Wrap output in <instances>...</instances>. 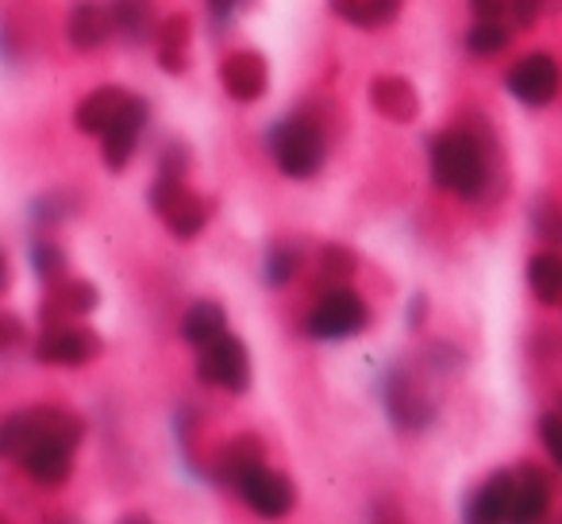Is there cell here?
<instances>
[{"mask_svg": "<svg viewBox=\"0 0 562 524\" xmlns=\"http://www.w3.org/2000/svg\"><path fill=\"white\" fill-rule=\"evenodd\" d=\"M428 163L436 186L462 197V201H477L482 189L490 186L485 150L470 132H439L428 147Z\"/></svg>", "mask_w": 562, "mask_h": 524, "instance_id": "6da1fadb", "label": "cell"}, {"mask_svg": "<svg viewBox=\"0 0 562 524\" xmlns=\"http://www.w3.org/2000/svg\"><path fill=\"white\" fill-rule=\"evenodd\" d=\"M43 439H58V444L78 451V444L86 439V421L74 416L70 409L35 405L20 409V413H12L9 421L0 424V455H9V459H24Z\"/></svg>", "mask_w": 562, "mask_h": 524, "instance_id": "7a4b0ae2", "label": "cell"}, {"mask_svg": "<svg viewBox=\"0 0 562 524\" xmlns=\"http://www.w3.org/2000/svg\"><path fill=\"white\" fill-rule=\"evenodd\" d=\"M270 150L285 178L308 181L321 174L324 158H328V140H324L321 120L305 116V112H293V116L278 120L270 127Z\"/></svg>", "mask_w": 562, "mask_h": 524, "instance_id": "3957f363", "label": "cell"}, {"mask_svg": "<svg viewBox=\"0 0 562 524\" xmlns=\"http://www.w3.org/2000/svg\"><path fill=\"white\" fill-rule=\"evenodd\" d=\"M147 204H150V212L170 227L173 239H196L212 220V204L204 201V197L189 193L186 178H166V174H158V181L147 189Z\"/></svg>", "mask_w": 562, "mask_h": 524, "instance_id": "277c9868", "label": "cell"}, {"mask_svg": "<svg viewBox=\"0 0 562 524\" xmlns=\"http://www.w3.org/2000/svg\"><path fill=\"white\" fill-rule=\"evenodd\" d=\"M370 324V309L351 286H331L321 293L316 309L308 313L305 332L313 339H351Z\"/></svg>", "mask_w": 562, "mask_h": 524, "instance_id": "5b68a950", "label": "cell"}, {"mask_svg": "<svg viewBox=\"0 0 562 524\" xmlns=\"http://www.w3.org/2000/svg\"><path fill=\"white\" fill-rule=\"evenodd\" d=\"M196 378L204 386H216L227 393H247L250 390V355L247 344L232 332L216 336L212 344L196 347Z\"/></svg>", "mask_w": 562, "mask_h": 524, "instance_id": "8992f818", "label": "cell"}, {"mask_svg": "<svg viewBox=\"0 0 562 524\" xmlns=\"http://www.w3.org/2000/svg\"><path fill=\"white\" fill-rule=\"evenodd\" d=\"M104 352L101 332L86 328V324H58V328H43L35 339L32 355L43 367H86Z\"/></svg>", "mask_w": 562, "mask_h": 524, "instance_id": "52a82bcc", "label": "cell"}, {"mask_svg": "<svg viewBox=\"0 0 562 524\" xmlns=\"http://www.w3.org/2000/svg\"><path fill=\"white\" fill-rule=\"evenodd\" d=\"M505 86L520 104H528V109H543V104H551L554 97H559L562 70L551 55H528L508 70Z\"/></svg>", "mask_w": 562, "mask_h": 524, "instance_id": "ba28073f", "label": "cell"}, {"mask_svg": "<svg viewBox=\"0 0 562 524\" xmlns=\"http://www.w3.org/2000/svg\"><path fill=\"white\" fill-rule=\"evenodd\" d=\"M385 409H390L393 428L408 432V436H416V432H424L431 421H436V405H431L428 393L420 390V382L408 378L405 370L393 375L390 386H385Z\"/></svg>", "mask_w": 562, "mask_h": 524, "instance_id": "9c48e42d", "label": "cell"}, {"mask_svg": "<svg viewBox=\"0 0 562 524\" xmlns=\"http://www.w3.org/2000/svg\"><path fill=\"white\" fill-rule=\"evenodd\" d=\"M239 498L255 509L258 516H285L297 505V490L281 470L270 467H255L247 470V478L239 482Z\"/></svg>", "mask_w": 562, "mask_h": 524, "instance_id": "30bf717a", "label": "cell"}, {"mask_svg": "<svg viewBox=\"0 0 562 524\" xmlns=\"http://www.w3.org/2000/svg\"><path fill=\"white\" fill-rule=\"evenodd\" d=\"M147 120H150L147 101L132 93V104L124 109V116H120L116 124L101 135V158H104V166H109L112 174L127 170L135 147H139V135H143V127H147Z\"/></svg>", "mask_w": 562, "mask_h": 524, "instance_id": "8fae6325", "label": "cell"}, {"mask_svg": "<svg viewBox=\"0 0 562 524\" xmlns=\"http://www.w3.org/2000/svg\"><path fill=\"white\" fill-rule=\"evenodd\" d=\"M101 305V290L93 282H50V293L40 305V328H58L89 316Z\"/></svg>", "mask_w": 562, "mask_h": 524, "instance_id": "7c38bea8", "label": "cell"}, {"mask_svg": "<svg viewBox=\"0 0 562 524\" xmlns=\"http://www.w3.org/2000/svg\"><path fill=\"white\" fill-rule=\"evenodd\" d=\"M116 35V16H112V4H101V0H78L70 9V20H66V40L78 55H89V51H101L104 43Z\"/></svg>", "mask_w": 562, "mask_h": 524, "instance_id": "4fadbf2b", "label": "cell"}, {"mask_svg": "<svg viewBox=\"0 0 562 524\" xmlns=\"http://www.w3.org/2000/svg\"><path fill=\"white\" fill-rule=\"evenodd\" d=\"M220 81H224L232 101L250 104L270 86V66H266V58L258 55V51H232V55L220 63Z\"/></svg>", "mask_w": 562, "mask_h": 524, "instance_id": "5bb4252c", "label": "cell"}, {"mask_svg": "<svg viewBox=\"0 0 562 524\" xmlns=\"http://www.w3.org/2000/svg\"><path fill=\"white\" fill-rule=\"evenodd\" d=\"M370 104L378 116H385L390 124H413L420 116V93L408 78L401 74H382L370 81Z\"/></svg>", "mask_w": 562, "mask_h": 524, "instance_id": "9a60e30c", "label": "cell"}, {"mask_svg": "<svg viewBox=\"0 0 562 524\" xmlns=\"http://www.w3.org/2000/svg\"><path fill=\"white\" fill-rule=\"evenodd\" d=\"M127 104H132V93H127V89L101 86L89 97H81V104L74 109V124H78V132H86V135H104L120 116H124Z\"/></svg>", "mask_w": 562, "mask_h": 524, "instance_id": "2e32d148", "label": "cell"}, {"mask_svg": "<svg viewBox=\"0 0 562 524\" xmlns=\"http://www.w3.org/2000/svg\"><path fill=\"white\" fill-rule=\"evenodd\" d=\"M20 467H24V475L32 478L35 486L58 490V486H66L74 475V447L58 444V439H43V444H35L32 451L20 459Z\"/></svg>", "mask_w": 562, "mask_h": 524, "instance_id": "e0dca14e", "label": "cell"}, {"mask_svg": "<svg viewBox=\"0 0 562 524\" xmlns=\"http://www.w3.org/2000/svg\"><path fill=\"white\" fill-rule=\"evenodd\" d=\"M513 493H516V475L497 470V475H490L474 490V498H470V505H467V516L470 521H482V524L513 521Z\"/></svg>", "mask_w": 562, "mask_h": 524, "instance_id": "ac0fdd59", "label": "cell"}, {"mask_svg": "<svg viewBox=\"0 0 562 524\" xmlns=\"http://www.w3.org/2000/svg\"><path fill=\"white\" fill-rule=\"evenodd\" d=\"M189 35H193V20L186 12L158 20L155 32V58L166 74H186L189 70Z\"/></svg>", "mask_w": 562, "mask_h": 524, "instance_id": "d6986e66", "label": "cell"}, {"mask_svg": "<svg viewBox=\"0 0 562 524\" xmlns=\"http://www.w3.org/2000/svg\"><path fill=\"white\" fill-rule=\"evenodd\" d=\"M262 439L258 436H235L232 444L220 447L216 462H212V475H216L220 486H232V490H239V482L247 478V470L262 467Z\"/></svg>", "mask_w": 562, "mask_h": 524, "instance_id": "ffe728a7", "label": "cell"}, {"mask_svg": "<svg viewBox=\"0 0 562 524\" xmlns=\"http://www.w3.org/2000/svg\"><path fill=\"white\" fill-rule=\"evenodd\" d=\"M547 509H551V475H543L536 462H524L516 470L513 521H539Z\"/></svg>", "mask_w": 562, "mask_h": 524, "instance_id": "44dd1931", "label": "cell"}, {"mask_svg": "<svg viewBox=\"0 0 562 524\" xmlns=\"http://www.w3.org/2000/svg\"><path fill=\"white\" fill-rule=\"evenodd\" d=\"M328 4L344 24L359 27V32H378L401 16L405 0H328Z\"/></svg>", "mask_w": 562, "mask_h": 524, "instance_id": "7402d4cb", "label": "cell"}, {"mask_svg": "<svg viewBox=\"0 0 562 524\" xmlns=\"http://www.w3.org/2000/svg\"><path fill=\"white\" fill-rule=\"evenodd\" d=\"M227 332V309L220 301H196V305L186 309L181 316V339L193 347H204L212 344L216 336Z\"/></svg>", "mask_w": 562, "mask_h": 524, "instance_id": "603a6c76", "label": "cell"}, {"mask_svg": "<svg viewBox=\"0 0 562 524\" xmlns=\"http://www.w3.org/2000/svg\"><path fill=\"white\" fill-rule=\"evenodd\" d=\"M528 290L539 305H562V255L543 250L528 263Z\"/></svg>", "mask_w": 562, "mask_h": 524, "instance_id": "cb8c5ba5", "label": "cell"}, {"mask_svg": "<svg viewBox=\"0 0 562 524\" xmlns=\"http://www.w3.org/2000/svg\"><path fill=\"white\" fill-rule=\"evenodd\" d=\"M112 16H116V35H124L132 47L147 43L158 32L150 0H112Z\"/></svg>", "mask_w": 562, "mask_h": 524, "instance_id": "d4e9b609", "label": "cell"}, {"mask_svg": "<svg viewBox=\"0 0 562 524\" xmlns=\"http://www.w3.org/2000/svg\"><path fill=\"white\" fill-rule=\"evenodd\" d=\"M359 270V255L347 243H324L321 247V282L328 286H347Z\"/></svg>", "mask_w": 562, "mask_h": 524, "instance_id": "484cf974", "label": "cell"}, {"mask_svg": "<svg viewBox=\"0 0 562 524\" xmlns=\"http://www.w3.org/2000/svg\"><path fill=\"white\" fill-rule=\"evenodd\" d=\"M508 47V27L501 20H477L467 32V51L477 58H493Z\"/></svg>", "mask_w": 562, "mask_h": 524, "instance_id": "4316f807", "label": "cell"}, {"mask_svg": "<svg viewBox=\"0 0 562 524\" xmlns=\"http://www.w3.org/2000/svg\"><path fill=\"white\" fill-rule=\"evenodd\" d=\"M301 270V250L293 247V243H273L270 255H266V282L273 286V290H281V286H290L293 275Z\"/></svg>", "mask_w": 562, "mask_h": 524, "instance_id": "83f0119b", "label": "cell"}, {"mask_svg": "<svg viewBox=\"0 0 562 524\" xmlns=\"http://www.w3.org/2000/svg\"><path fill=\"white\" fill-rule=\"evenodd\" d=\"M32 267H35V275H40L43 282H58V278L66 275L63 247H58V243H50V239L32 243Z\"/></svg>", "mask_w": 562, "mask_h": 524, "instance_id": "f1b7e54d", "label": "cell"}, {"mask_svg": "<svg viewBox=\"0 0 562 524\" xmlns=\"http://www.w3.org/2000/svg\"><path fill=\"white\" fill-rule=\"evenodd\" d=\"M531 227L543 243L562 247V209L554 201H536L531 204Z\"/></svg>", "mask_w": 562, "mask_h": 524, "instance_id": "f546056e", "label": "cell"}, {"mask_svg": "<svg viewBox=\"0 0 562 524\" xmlns=\"http://www.w3.org/2000/svg\"><path fill=\"white\" fill-rule=\"evenodd\" d=\"M539 439H543V447L554 459V467H562V413L539 416Z\"/></svg>", "mask_w": 562, "mask_h": 524, "instance_id": "4dcf8cb0", "label": "cell"}, {"mask_svg": "<svg viewBox=\"0 0 562 524\" xmlns=\"http://www.w3.org/2000/svg\"><path fill=\"white\" fill-rule=\"evenodd\" d=\"M189 147L186 143H166L162 158H158V174H166V178H186L189 174Z\"/></svg>", "mask_w": 562, "mask_h": 524, "instance_id": "1f68e13d", "label": "cell"}, {"mask_svg": "<svg viewBox=\"0 0 562 524\" xmlns=\"http://www.w3.org/2000/svg\"><path fill=\"white\" fill-rule=\"evenodd\" d=\"M543 9H547V0H513V20H516V27H536V20L543 16Z\"/></svg>", "mask_w": 562, "mask_h": 524, "instance_id": "d6a6232c", "label": "cell"}, {"mask_svg": "<svg viewBox=\"0 0 562 524\" xmlns=\"http://www.w3.org/2000/svg\"><path fill=\"white\" fill-rule=\"evenodd\" d=\"M508 9H513V0H470L474 20H501Z\"/></svg>", "mask_w": 562, "mask_h": 524, "instance_id": "836d02e7", "label": "cell"}, {"mask_svg": "<svg viewBox=\"0 0 562 524\" xmlns=\"http://www.w3.org/2000/svg\"><path fill=\"white\" fill-rule=\"evenodd\" d=\"M20 336H24V328H20L16 316H12V313H9V316H0V339H4V347H9V352L20 344Z\"/></svg>", "mask_w": 562, "mask_h": 524, "instance_id": "e575fe53", "label": "cell"}, {"mask_svg": "<svg viewBox=\"0 0 562 524\" xmlns=\"http://www.w3.org/2000/svg\"><path fill=\"white\" fill-rule=\"evenodd\" d=\"M424 309H428V298H424V293H416L413 305H408V328H420V324H424Z\"/></svg>", "mask_w": 562, "mask_h": 524, "instance_id": "d590c367", "label": "cell"}, {"mask_svg": "<svg viewBox=\"0 0 562 524\" xmlns=\"http://www.w3.org/2000/svg\"><path fill=\"white\" fill-rule=\"evenodd\" d=\"M232 4H235V0H209L212 20H220V24H224V20L232 16Z\"/></svg>", "mask_w": 562, "mask_h": 524, "instance_id": "8d00e7d4", "label": "cell"}, {"mask_svg": "<svg viewBox=\"0 0 562 524\" xmlns=\"http://www.w3.org/2000/svg\"><path fill=\"white\" fill-rule=\"evenodd\" d=\"M124 521H127V524H143V521H150V516H147V513H127Z\"/></svg>", "mask_w": 562, "mask_h": 524, "instance_id": "74e56055", "label": "cell"}, {"mask_svg": "<svg viewBox=\"0 0 562 524\" xmlns=\"http://www.w3.org/2000/svg\"><path fill=\"white\" fill-rule=\"evenodd\" d=\"M559 413H562V398H559Z\"/></svg>", "mask_w": 562, "mask_h": 524, "instance_id": "f35d334b", "label": "cell"}]
</instances>
